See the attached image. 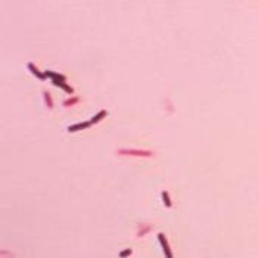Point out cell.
<instances>
[{"mask_svg": "<svg viewBox=\"0 0 258 258\" xmlns=\"http://www.w3.org/2000/svg\"><path fill=\"white\" fill-rule=\"evenodd\" d=\"M162 199H164V204H165V205H167L168 208L173 207V204H171V199H170V195H168V192H167V190L162 192Z\"/></svg>", "mask_w": 258, "mask_h": 258, "instance_id": "7", "label": "cell"}, {"mask_svg": "<svg viewBox=\"0 0 258 258\" xmlns=\"http://www.w3.org/2000/svg\"><path fill=\"white\" fill-rule=\"evenodd\" d=\"M158 239H159L161 245H162V249H164V254H165V257H167V258H173V254H171V251H170L168 242H167V237H165V235L159 233V235H158Z\"/></svg>", "mask_w": 258, "mask_h": 258, "instance_id": "2", "label": "cell"}, {"mask_svg": "<svg viewBox=\"0 0 258 258\" xmlns=\"http://www.w3.org/2000/svg\"><path fill=\"white\" fill-rule=\"evenodd\" d=\"M28 69L34 74V75H35V77H37V78H40V80H45L46 77H47V75H46V73H40L39 69L35 68V65H34V63H31V62L28 63Z\"/></svg>", "mask_w": 258, "mask_h": 258, "instance_id": "5", "label": "cell"}, {"mask_svg": "<svg viewBox=\"0 0 258 258\" xmlns=\"http://www.w3.org/2000/svg\"><path fill=\"white\" fill-rule=\"evenodd\" d=\"M78 101H80L78 97H73V99H69V101H65V102H63V105H65V106H71L73 103H77Z\"/></svg>", "mask_w": 258, "mask_h": 258, "instance_id": "10", "label": "cell"}, {"mask_svg": "<svg viewBox=\"0 0 258 258\" xmlns=\"http://www.w3.org/2000/svg\"><path fill=\"white\" fill-rule=\"evenodd\" d=\"M46 75L47 77H50L52 78V83L55 86H58V87H62V89L65 90V91H68V93H73L74 89L71 87V86H68L67 83H65V75H61V74H56V73H52V71H47L46 73Z\"/></svg>", "mask_w": 258, "mask_h": 258, "instance_id": "1", "label": "cell"}, {"mask_svg": "<svg viewBox=\"0 0 258 258\" xmlns=\"http://www.w3.org/2000/svg\"><path fill=\"white\" fill-rule=\"evenodd\" d=\"M120 153H124V155H134V157H152V152L148 151H120Z\"/></svg>", "mask_w": 258, "mask_h": 258, "instance_id": "3", "label": "cell"}, {"mask_svg": "<svg viewBox=\"0 0 258 258\" xmlns=\"http://www.w3.org/2000/svg\"><path fill=\"white\" fill-rule=\"evenodd\" d=\"M91 125V121H84V123H78V124H74L71 127H68V131L73 133V131H78V130H83V129H87Z\"/></svg>", "mask_w": 258, "mask_h": 258, "instance_id": "4", "label": "cell"}, {"mask_svg": "<svg viewBox=\"0 0 258 258\" xmlns=\"http://www.w3.org/2000/svg\"><path fill=\"white\" fill-rule=\"evenodd\" d=\"M131 252H133V251H131L130 248H127V249H124V251H121V252H120V258H125V257H129V255H130Z\"/></svg>", "mask_w": 258, "mask_h": 258, "instance_id": "9", "label": "cell"}, {"mask_svg": "<svg viewBox=\"0 0 258 258\" xmlns=\"http://www.w3.org/2000/svg\"><path fill=\"white\" fill-rule=\"evenodd\" d=\"M106 114H108V112L105 111V109H103V111H101V112H97V114L95 115V118H91V120H90V121H91V124H96L97 121H101V120H102L103 117H105Z\"/></svg>", "mask_w": 258, "mask_h": 258, "instance_id": "6", "label": "cell"}, {"mask_svg": "<svg viewBox=\"0 0 258 258\" xmlns=\"http://www.w3.org/2000/svg\"><path fill=\"white\" fill-rule=\"evenodd\" d=\"M45 99H46V103H47V108H53V102H52V97L49 95V91H45Z\"/></svg>", "mask_w": 258, "mask_h": 258, "instance_id": "8", "label": "cell"}]
</instances>
